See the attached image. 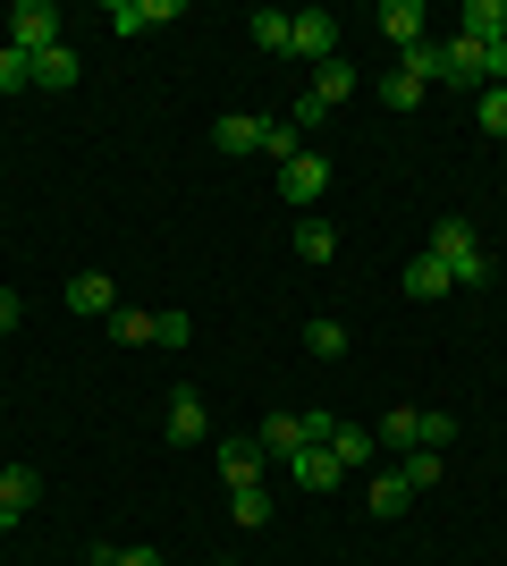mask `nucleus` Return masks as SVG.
<instances>
[{
	"mask_svg": "<svg viewBox=\"0 0 507 566\" xmlns=\"http://www.w3.org/2000/svg\"><path fill=\"white\" fill-rule=\"evenodd\" d=\"M398 473H406V491H432V482H440V449H406Z\"/></svg>",
	"mask_w": 507,
	"mask_h": 566,
	"instance_id": "29",
	"label": "nucleus"
},
{
	"mask_svg": "<svg viewBox=\"0 0 507 566\" xmlns=\"http://www.w3.org/2000/svg\"><path fill=\"white\" fill-rule=\"evenodd\" d=\"M423 25H432L423 0H381V43L389 51H414V43H423Z\"/></svg>",
	"mask_w": 507,
	"mask_h": 566,
	"instance_id": "5",
	"label": "nucleus"
},
{
	"mask_svg": "<svg viewBox=\"0 0 507 566\" xmlns=\"http://www.w3.org/2000/svg\"><path fill=\"white\" fill-rule=\"evenodd\" d=\"M423 254H432V262H440V271H448L457 287H483V280H490V245H483L474 229H465V220H440Z\"/></svg>",
	"mask_w": 507,
	"mask_h": 566,
	"instance_id": "1",
	"label": "nucleus"
},
{
	"mask_svg": "<svg viewBox=\"0 0 507 566\" xmlns=\"http://www.w3.org/2000/svg\"><path fill=\"white\" fill-rule=\"evenodd\" d=\"M414 423H423V415H414V406H389L381 423H372V440H381L389 457H406V449H423V440H414Z\"/></svg>",
	"mask_w": 507,
	"mask_h": 566,
	"instance_id": "18",
	"label": "nucleus"
},
{
	"mask_svg": "<svg viewBox=\"0 0 507 566\" xmlns=\"http://www.w3.org/2000/svg\"><path fill=\"white\" fill-rule=\"evenodd\" d=\"M474 127H483V136H507V85H483V94H474Z\"/></svg>",
	"mask_w": 507,
	"mask_h": 566,
	"instance_id": "27",
	"label": "nucleus"
},
{
	"mask_svg": "<svg viewBox=\"0 0 507 566\" xmlns=\"http://www.w3.org/2000/svg\"><path fill=\"white\" fill-rule=\"evenodd\" d=\"M0 94H34V51L0 43Z\"/></svg>",
	"mask_w": 507,
	"mask_h": 566,
	"instance_id": "24",
	"label": "nucleus"
},
{
	"mask_svg": "<svg viewBox=\"0 0 507 566\" xmlns=\"http://www.w3.org/2000/svg\"><path fill=\"white\" fill-rule=\"evenodd\" d=\"M263 136H271V118H220L212 127L220 153H263Z\"/></svg>",
	"mask_w": 507,
	"mask_h": 566,
	"instance_id": "20",
	"label": "nucleus"
},
{
	"mask_svg": "<svg viewBox=\"0 0 507 566\" xmlns=\"http://www.w3.org/2000/svg\"><path fill=\"white\" fill-rule=\"evenodd\" d=\"M68 313H85V322H110V313H119V287H110V271H76V280H68Z\"/></svg>",
	"mask_w": 507,
	"mask_h": 566,
	"instance_id": "6",
	"label": "nucleus"
},
{
	"mask_svg": "<svg viewBox=\"0 0 507 566\" xmlns=\"http://www.w3.org/2000/svg\"><path fill=\"white\" fill-rule=\"evenodd\" d=\"M423 94H432V85H423V76H406V69H389V85H381V102H389V111H414Z\"/></svg>",
	"mask_w": 507,
	"mask_h": 566,
	"instance_id": "30",
	"label": "nucleus"
},
{
	"mask_svg": "<svg viewBox=\"0 0 507 566\" xmlns=\"http://www.w3.org/2000/svg\"><path fill=\"white\" fill-rule=\"evenodd\" d=\"M263 457H296V449H314V431H305V415H263Z\"/></svg>",
	"mask_w": 507,
	"mask_h": 566,
	"instance_id": "15",
	"label": "nucleus"
},
{
	"mask_svg": "<svg viewBox=\"0 0 507 566\" xmlns=\"http://www.w3.org/2000/svg\"><path fill=\"white\" fill-rule=\"evenodd\" d=\"M288 473L305 482V491H338V482H347V465H338L321 440H314V449H296V457H288Z\"/></svg>",
	"mask_w": 507,
	"mask_h": 566,
	"instance_id": "13",
	"label": "nucleus"
},
{
	"mask_svg": "<svg viewBox=\"0 0 507 566\" xmlns=\"http://www.w3.org/2000/svg\"><path fill=\"white\" fill-rule=\"evenodd\" d=\"M296 60H314V69H321V60H338V18H330V9H296Z\"/></svg>",
	"mask_w": 507,
	"mask_h": 566,
	"instance_id": "4",
	"label": "nucleus"
},
{
	"mask_svg": "<svg viewBox=\"0 0 507 566\" xmlns=\"http://www.w3.org/2000/svg\"><path fill=\"white\" fill-rule=\"evenodd\" d=\"M212 566H237V558H212Z\"/></svg>",
	"mask_w": 507,
	"mask_h": 566,
	"instance_id": "36",
	"label": "nucleus"
},
{
	"mask_svg": "<svg viewBox=\"0 0 507 566\" xmlns=\"http://www.w3.org/2000/svg\"><path fill=\"white\" fill-rule=\"evenodd\" d=\"M76 76H85V60H76L68 43H51V51H34V94H68Z\"/></svg>",
	"mask_w": 507,
	"mask_h": 566,
	"instance_id": "10",
	"label": "nucleus"
},
{
	"mask_svg": "<svg viewBox=\"0 0 507 566\" xmlns=\"http://www.w3.org/2000/svg\"><path fill=\"white\" fill-rule=\"evenodd\" d=\"M34 499H43V473H34V465H9V473H0V507H9V516H25Z\"/></svg>",
	"mask_w": 507,
	"mask_h": 566,
	"instance_id": "21",
	"label": "nucleus"
},
{
	"mask_svg": "<svg viewBox=\"0 0 507 566\" xmlns=\"http://www.w3.org/2000/svg\"><path fill=\"white\" fill-rule=\"evenodd\" d=\"M18 322H25V296H9V287H0V338L18 331Z\"/></svg>",
	"mask_w": 507,
	"mask_h": 566,
	"instance_id": "34",
	"label": "nucleus"
},
{
	"mask_svg": "<svg viewBox=\"0 0 507 566\" xmlns=\"http://www.w3.org/2000/svg\"><path fill=\"white\" fill-rule=\"evenodd\" d=\"M288 43H296V18H288V9H254V51L288 60Z\"/></svg>",
	"mask_w": 507,
	"mask_h": 566,
	"instance_id": "19",
	"label": "nucleus"
},
{
	"mask_svg": "<svg viewBox=\"0 0 507 566\" xmlns=\"http://www.w3.org/2000/svg\"><path fill=\"white\" fill-rule=\"evenodd\" d=\"M457 34H465V43H499V34H507V0H465Z\"/></svg>",
	"mask_w": 507,
	"mask_h": 566,
	"instance_id": "14",
	"label": "nucleus"
},
{
	"mask_svg": "<svg viewBox=\"0 0 507 566\" xmlns=\"http://www.w3.org/2000/svg\"><path fill=\"white\" fill-rule=\"evenodd\" d=\"M9 524H18V516H9V507H0V533H9Z\"/></svg>",
	"mask_w": 507,
	"mask_h": 566,
	"instance_id": "35",
	"label": "nucleus"
},
{
	"mask_svg": "<svg viewBox=\"0 0 507 566\" xmlns=\"http://www.w3.org/2000/svg\"><path fill=\"white\" fill-rule=\"evenodd\" d=\"M305 355H314V364H338V355H347V322H330V313L305 322Z\"/></svg>",
	"mask_w": 507,
	"mask_h": 566,
	"instance_id": "22",
	"label": "nucleus"
},
{
	"mask_svg": "<svg viewBox=\"0 0 507 566\" xmlns=\"http://www.w3.org/2000/svg\"><path fill=\"white\" fill-rule=\"evenodd\" d=\"M161 431L178 440V449H194V440H212V415H203V398H194V389H178V398H169V415H161Z\"/></svg>",
	"mask_w": 507,
	"mask_h": 566,
	"instance_id": "7",
	"label": "nucleus"
},
{
	"mask_svg": "<svg viewBox=\"0 0 507 566\" xmlns=\"http://www.w3.org/2000/svg\"><path fill=\"white\" fill-rule=\"evenodd\" d=\"M321 195H330V161H321L314 144H305L296 161H279V203H296V212H314Z\"/></svg>",
	"mask_w": 507,
	"mask_h": 566,
	"instance_id": "2",
	"label": "nucleus"
},
{
	"mask_svg": "<svg viewBox=\"0 0 507 566\" xmlns=\"http://www.w3.org/2000/svg\"><path fill=\"white\" fill-rule=\"evenodd\" d=\"M321 449H330V457H338V465H347V473H363V465H372V457H381V440H372V431H363V423H330V440H321Z\"/></svg>",
	"mask_w": 507,
	"mask_h": 566,
	"instance_id": "12",
	"label": "nucleus"
},
{
	"mask_svg": "<svg viewBox=\"0 0 507 566\" xmlns=\"http://www.w3.org/2000/svg\"><path fill=\"white\" fill-rule=\"evenodd\" d=\"M110 25H119V34H152V25H178V0H110Z\"/></svg>",
	"mask_w": 507,
	"mask_h": 566,
	"instance_id": "11",
	"label": "nucleus"
},
{
	"mask_svg": "<svg viewBox=\"0 0 507 566\" xmlns=\"http://www.w3.org/2000/svg\"><path fill=\"white\" fill-rule=\"evenodd\" d=\"M296 254H305V262H330V254H338V229H330V220L314 212L305 229H296Z\"/></svg>",
	"mask_w": 507,
	"mask_h": 566,
	"instance_id": "26",
	"label": "nucleus"
},
{
	"mask_svg": "<svg viewBox=\"0 0 507 566\" xmlns=\"http://www.w3.org/2000/svg\"><path fill=\"white\" fill-rule=\"evenodd\" d=\"M187 338H194L187 313H152V347H187Z\"/></svg>",
	"mask_w": 507,
	"mask_h": 566,
	"instance_id": "32",
	"label": "nucleus"
},
{
	"mask_svg": "<svg viewBox=\"0 0 507 566\" xmlns=\"http://www.w3.org/2000/svg\"><path fill=\"white\" fill-rule=\"evenodd\" d=\"M363 507H372V516H406V507H414V491H406V473H398V465H389V473H372V491H363Z\"/></svg>",
	"mask_w": 507,
	"mask_h": 566,
	"instance_id": "16",
	"label": "nucleus"
},
{
	"mask_svg": "<svg viewBox=\"0 0 507 566\" xmlns=\"http://www.w3.org/2000/svg\"><path fill=\"white\" fill-rule=\"evenodd\" d=\"M9 43L18 51H51L60 43V9H51V0H18V9H9Z\"/></svg>",
	"mask_w": 507,
	"mask_h": 566,
	"instance_id": "3",
	"label": "nucleus"
},
{
	"mask_svg": "<svg viewBox=\"0 0 507 566\" xmlns=\"http://www.w3.org/2000/svg\"><path fill=\"white\" fill-rule=\"evenodd\" d=\"M406 296H457V280H448L432 254H414V262H406Z\"/></svg>",
	"mask_w": 507,
	"mask_h": 566,
	"instance_id": "23",
	"label": "nucleus"
},
{
	"mask_svg": "<svg viewBox=\"0 0 507 566\" xmlns=\"http://www.w3.org/2000/svg\"><path fill=\"white\" fill-rule=\"evenodd\" d=\"M229 516H237L245 533H263L271 524V491H229Z\"/></svg>",
	"mask_w": 507,
	"mask_h": 566,
	"instance_id": "28",
	"label": "nucleus"
},
{
	"mask_svg": "<svg viewBox=\"0 0 507 566\" xmlns=\"http://www.w3.org/2000/svg\"><path fill=\"white\" fill-rule=\"evenodd\" d=\"M94 566H169L161 549H94Z\"/></svg>",
	"mask_w": 507,
	"mask_h": 566,
	"instance_id": "33",
	"label": "nucleus"
},
{
	"mask_svg": "<svg viewBox=\"0 0 507 566\" xmlns=\"http://www.w3.org/2000/svg\"><path fill=\"white\" fill-rule=\"evenodd\" d=\"M440 85H474V94H483V43L448 34V43H440Z\"/></svg>",
	"mask_w": 507,
	"mask_h": 566,
	"instance_id": "8",
	"label": "nucleus"
},
{
	"mask_svg": "<svg viewBox=\"0 0 507 566\" xmlns=\"http://www.w3.org/2000/svg\"><path fill=\"white\" fill-rule=\"evenodd\" d=\"M220 473L229 491H263V440H220Z\"/></svg>",
	"mask_w": 507,
	"mask_h": 566,
	"instance_id": "9",
	"label": "nucleus"
},
{
	"mask_svg": "<svg viewBox=\"0 0 507 566\" xmlns=\"http://www.w3.org/2000/svg\"><path fill=\"white\" fill-rule=\"evenodd\" d=\"M414 440H423V449H448V440H457V415H440V406H432V415L414 423Z\"/></svg>",
	"mask_w": 507,
	"mask_h": 566,
	"instance_id": "31",
	"label": "nucleus"
},
{
	"mask_svg": "<svg viewBox=\"0 0 507 566\" xmlns=\"http://www.w3.org/2000/svg\"><path fill=\"white\" fill-rule=\"evenodd\" d=\"M347 94H356V69H347V60H321V69H314V94H305V102H314V111H338Z\"/></svg>",
	"mask_w": 507,
	"mask_h": 566,
	"instance_id": "17",
	"label": "nucleus"
},
{
	"mask_svg": "<svg viewBox=\"0 0 507 566\" xmlns=\"http://www.w3.org/2000/svg\"><path fill=\"white\" fill-rule=\"evenodd\" d=\"M110 338H119V347H152V313L145 305H119V313H110Z\"/></svg>",
	"mask_w": 507,
	"mask_h": 566,
	"instance_id": "25",
	"label": "nucleus"
}]
</instances>
